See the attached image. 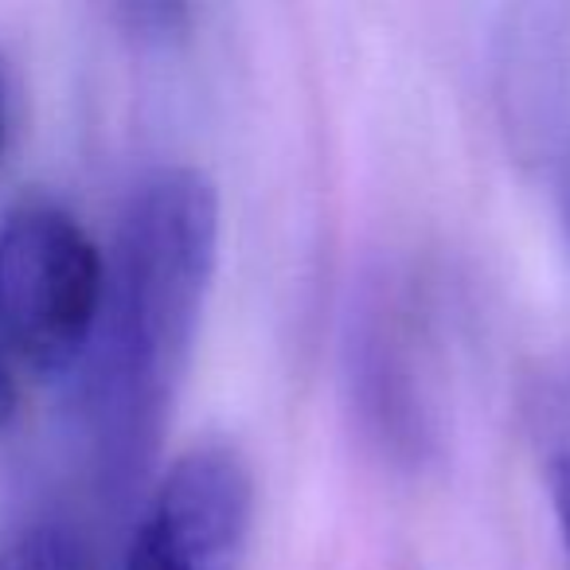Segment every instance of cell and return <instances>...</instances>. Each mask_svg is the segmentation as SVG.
I'll return each mask as SVG.
<instances>
[{"instance_id":"6da1fadb","label":"cell","mask_w":570,"mask_h":570,"mask_svg":"<svg viewBox=\"0 0 570 570\" xmlns=\"http://www.w3.org/2000/svg\"><path fill=\"white\" fill-rule=\"evenodd\" d=\"M219 266V191L188 165L153 168L121 207L106 297L79 364L102 473L126 484L157 450Z\"/></svg>"},{"instance_id":"7a4b0ae2","label":"cell","mask_w":570,"mask_h":570,"mask_svg":"<svg viewBox=\"0 0 570 570\" xmlns=\"http://www.w3.org/2000/svg\"><path fill=\"white\" fill-rule=\"evenodd\" d=\"M102 297L106 254L71 212L32 199L0 219V352L20 372H79Z\"/></svg>"},{"instance_id":"3957f363","label":"cell","mask_w":570,"mask_h":570,"mask_svg":"<svg viewBox=\"0 0 570 570\" xmlns=\"http://www.w3.org/2000/svg\"><path fill=\"white\" fill-rule=\"evenodd\" d=\"M254 481L230 445L204 442L165 469L126 551V570H238Z\"/></svg>"},{"instance_id":"277c9868","label":"cell","mask_w":570,"mask_h":570,"mask_svg":"<svg viewBox=\"0 0 570 570\" xmlns=\"http://www.w3.org/2000/svg\"><path fill=\"white\" fill-rule=\"evenodd\" d=\"M523 419L570 559V356L539 360L523 383Z\"/></svg>"},{"instance_id":"5b68a950","label":"cell","mask_w":570,"mask_h":570,"mask_svg":"<svg viewBox=\"0 0 570 570\" xmlns=\"http://www.w3.org/2000/svg\"><path fill=\"white\" fill-rule=\"evenodd\" d=\"M0 570H95V551L67 523H32L0 543Z\"/></svg>"},{"instance_id":"8992f818","label":"cell","mask_w":570,"mask_h":570,"mask_svg":"<svg viewBox=\"0 0 570 570\" xmlns=\"http://www.w3.org/2000/svg\"><path fill=\"white\" fill-rule=\"evenodd\" d=\"M20 406V367L0 352V426H9Z\"/></svg>"},{"instance_id":"52a82bcc","label":"cell","mask_w":570,"mask_h":570,"mask_svg":"<svg viewBox=\"0 0 570 570\" xmlns=\"http://www.w3.org/2000/svg\"><path fill=\"white\" fill-rule=\"evenodd\" d=\"M9 145V95H4V75H0V157Z\"/></svg>"},{"instance_id":"ba28073f","label":"cell","mask_w":570,"mask_h":570,"mask_svg":"<svg viewBox=\"0 0 570 570\" xmlns=\"http://www.w3.org/2000/svg\"><path fill=\"white\" fill-rule=\"evenodd\" d=\"M562 191H567V219H570V176H567V188Z\"/></svg>"}]
</instances>
